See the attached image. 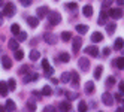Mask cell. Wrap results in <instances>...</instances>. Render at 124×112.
Wrapping results in <instances>:
<instances>
[{
	"mask_svg": "<svg viewBox=\"0 0 124 112\" xmlns=\"http://www.w3.org/2000/svg\"><path fill=\"white\" fill-rule=\"evenodd\" d=\"M48 21H49L51 25H57L61 21V16H60L58 12H48Z\"/></svg>",
	"mask_w": 124,
	"mask_h": 112,
	"instance_id": "6da1fadb",
	"label": "cell"
},
{
	"mask_svg": "<svg viewBox=\"0 0 124 112\" xmlns=\"http://www.w3.org/2000/svg\"><path fill=\"white\" fill-rule=\"evenodd\" d=\"M43 40H45L46 44H49V45H55L58 42V36L54 34V33H45L43 34Z\"/></svg>",
	"mask_w": 124,
	"mask_h": 112,
	"instance_id": "7a4b0ae2",
	"label": "cell"
},
{
	"mask_svg": "<svg viewBox=\"0 0 124 112\" xmlns=\"http://www.w3.org/2000/svg\"><path fill=\"white\" fill-rule=\"evenodd\" d=\"M81 45H82V37L81 36H76L72 39V48H73V54L79 52V49H81Z\"/></svg>",
	"mask_w": 124,
	"mask_h": 112,
	"instance_id": "3957f363",
	"label": "cell"
},
{
	"mask_svg": "<svg viewBox=\"0 0 124 112\" xmlns=\"http://www.w3.org/2000/svg\"><path fill=\"white\" fill-rule=\"evenodd\" d=\"M15 12H16V9H15V6L12 3H6L5 5V9H3V15L5 16H14Z\"/></svg>",
	"mask_w": 124,
	"mask_h": 112,
	"instance_id": "277c9868",
	"label": "cell"
},
{
	"mask_svg": "<svg viewBox=\"0 0 124 112\" xmlns=\"http://www.w3.org/2000/svg\"><path fill=\"white\" fill-rule=\"evenodd\" d=\"M78 66H79V69H81V70L87 72L88 69H90V60H87L85 57H81V58L78 60Z\"/></svg>",
	"mask_w": 124,
	"mask_h": 112,
	"instance_id": "5b68a950",
	"label": "cell"
},
{
	"mask_svg": "<svg viewBox=\"0 0 124 112\" xmlns=\"http://www.w3.org/2000/svg\"><path fill=\"white\" fill-rule=\"evenodd\" d=\"M69 82L72 84L75 88L79 87V75H78L75 70H70V81H69Z\"/></svg>",
	"mask_w": 124,
	"mask_h": 112,
	"instance_id": "8992f818",
	"label": "cell"
},
{
	"mask_svg": "<svg viewBox=\"0 0 124 112\" xmlns=\"http://www.w3.org/2000/svg\"><path fill=\"white\" fill-rule=\"evenodd\" d=\"M109 16L114 20H120L121 16H123V11L120 9V7H115V9H111L109 11Z\"/></svg>",
	"mask_w": 124,
	"mask_h": 112,
	"instance_id": "52a82bcc",
	"label": "cell"
},
{
	"mask_svg": "<svg viewBox=\"0 0 124 112\" xmlns=\"http://www.w3.org/2000/svg\"><path fill=\"white\" fill-rule=\"evenodd\" d=\"M39 79V75L38 73H25V76H24V84H29V82H31V81H38Z\"/></svg>",
	"mask_w": 124,
	"mask_h": 112,
	"instance_id": "ba28073f",
	"label": "cell"
},
{
	"mask_svg": "<svg viewBox=\"0 0 124 112\" xmlns=\"http://www.w3.org/2000/svg\"><path fill=\"white\" fill-rule=\"evenodd\" d=\"M38 18H45V16H48V12H49V9H48V6H40V7H38Z\"/></svg>",
	"mask_w": 124,
	"mask_h": 112,
	"instance_id": "9c48e42d",
	"label": "cell"
},
{
	"mask_svg": "<svg viewBox=\"0 0 124 112\" xmlns=\"http://www.w3.org/2000/svg\"><path fill=\"white\" fill-rule=\"evenodd\" d=\"M102 102L105 103L106 106H111L112 103H114V97H112V94H109V93H105L103 96H102Z\"/></svg>",
	"mask_w": 124,
	"mask_h": 112,
	"instance_id": "30bf717a",
	"label": "cell"
},
{
	"mask_svg": "<svg viewBox=\"0 0 124 112\" xmlns=\"http://www.w3.org/2000/svg\"><path fill=\"white\" fill-rule=\"evenodd\" d=\"M85 52H87V54H90V55H93V57H97V55H99V48L90 45V46H87V48H85Z\"/></svg>",
	"mask_w": 124,
	"mask_h": 112,
	"instance_id": "8fae6325",
	"label": "cell"
},
{
	"mask_svg": "<svg viewBox=\"0 0 124 112\" xmlns=\"http://www.w3.org/2000/svg\"><path fill=\"white\" fill-rule=\"evenodd\" d=\"M108 15H109V12H106L105 9L100 12V16H99V21H97V24L99 25H105L106 24V20H108Z\"/></svg>",
	"mask_w": 124,
	"mask_h": 112,
	"instance_id": "7c38bea8",
	"label": "cell"
},
{
	"mask_svg": "<svg viewBox=\"0 0 124 112\" xmlns=\"http://www.w3.org/2000/svg\"><path fill=\"white\" fill-rule=\"evenodd\" d=\"M2 66H3L5 69H11V67H12V60L8 57V55H3V57H2Z\"/></svg>",
	"mask_w": 124,
	"mask_h": 112,
	"instance_id": "4fadbf2b",
	"label": "cell"
},
{
	"mask_svg": "<svg viewBox=\"0 0 124 112\" xmlns=\"http://www.w3.org/2000/svg\"><path fill=\"white\" fill-rule=\"evenodd\" d=\"M27 24L30 25V27H38V25H39V18H38V16H29V18H27Z\"/></svg>",
	"mask_w": 124,
	"mask_h": 112,
	"instance_id": "5bb4252c",
	"label": "cell"
},
{
	"mask_svg": "<svg viewBox=\"0 0 124 112\" xmlns=\"http://www.w3.org/2000/svg\"><path fill=\"white\" fill-rule=\"evenodd\" d=\"M8 91H9V88H8V82L0 81V94H2V96H8Z\"/></svg>",
	"mask_w": 124,
	"mask_h": 112,
	"instance_id": "9a60e30c",
	"label": "cell"
},
{
	"mask_svg": "<svg viewBox=\"0 0 124 112\" xmlns=\"http://www.w3.org/2000/svg\"><path fill=\"white\" fill-rule=\"evenodd\" d=\"M91 40L94 42V44H97V42H102V40H103V34H102V33H99V31L93 33V36H91Z\"/></svg>",
	"mask_w": 124,
	"mask_h": 112,
	"instance_id": "2e32d148",
	"label": "cell"
},
{
	"mask_svg": "<svg viewBox=\"0 0 124 112\" xmlns=\"http://www.w3.org/2000/svg\"><path fill=\"white\" fill-rule=\"evenodd\" d=\"M82 14L87 16V18H90V16L93 15V7L90 6V5H87V6H84V9H82Z\"/></svg>",
	"mask_w": 124,
	"mask_h": 112,
	"instance_id": "e0dca14e",
	"label": "cell"
},
{
	"mask_svg": "<svg viewBox=\"0 0 124 112\" xmlns=\"http://www.w3.org/2000/svg\"><path fill=\"white\" fill-rule=\"evenodd\" d=\"M124 46V40L121 39V37H118V39H115V44H114V49H117V51H120L121 48Z\"/></svg>",
	"mask_w": 124,
	"mask_h": 112,
	"instance_id": "ac0fdd59",
	"label": "cell"
},
{
	"mask_svg": "<svg viewBox=\"0 0 124 112\" xmlns=\"http://www.w3.org/2000/svg\"><path fill=\"white\" fill-rule=\"evenodd\" d=\"M115 29H117V24L115 22H108V25H106V31H108V34H114Z\"/></svg>",
	"mask_w": 124,
	"mask_h": 112,
	"instance_id": "d6986e66",
	"label": "cell"
},
{
	"mask_svg": "<svg viewBox=\"0 0 124 112\" xmlns=\"http://www.w3.org/2000/svg\"><path fill=\"white\" fill-rule=\"evenodd\" d=\"M8 45H9V48L12 51H16V49H18V40H16V39H11L9 42H8Z\"/></svg>",
	"mask_w": 124,
	"mask_h": 112,
	"instance_id": "ffe728a7",
	"label": "cell"
},
{
	"mask_svg": "<svg viewBox=\"0 0 124 112\" xmlns=\"http://www.w3.org/2000/svg\"><path fill=\"white\" fill-rule=\"evenodd\" d=\"M39 57H40V52L38 49H33L31 52H30V60H33V61H36V60H39Z\"/></svg>",
	"mask_w": 124,
	"mask_h": 112,
	"instance_id": "44dd1931",
	"label": "cell"
},
{
	"mask_svg": "<svg viewBox=\"0 0 124 112\" xmlns=\"http://www.w3.org/2000/svg\"><path fill=\"white\" fill-rule=\"evenodd\" d=\"M6 111H15L16 109V105H15V102H12V100H8L6 102V108H5Z\"/></svg>",
	"mask_w": 124,
	"mask_h": 112,
	"instance_id": "7402d4cb",
	"label": "cell"
},
{
	"mask_svg": "<svg viewBox=\"0 0 124 112\" xmlns=\"http://www.w3.org/2000/svg\"><path fill=\"white\" fill-rule=\"evenodd\" d=\"M102 72H103V66H97L96 70H94V78H96V79H100Z\"/></svg>",
	"mask_w": 124,
	"mask_h": 112,
	"instance_id": "603a6c76",
	"label": "cell"
},
{
	"mask_svg": "<svg viewBox=\"0 0 124 112\" xmlns=\"http://www.w3.org/2000/svg\"><path fill=\"white\" fill-rule=\"evenodd\" d=\"M115 66H117L118 69H124V57L115 58Z\"/></svg>",
	"mask_w": 124,
	"mask_h": 112,
	"instance_id": "cb8c5ba5",
	"label": "cell"
},
{
	"mask_svg": "<svg viewBox=\"0 0 124 112\" xmlns=\"http://www.w3.org/2000/svg\"><path fill=\"white\" fill-rule=\"evenodd\" d=\"M85 91H87L88 94H91V93L94 91V84H93L91 81H88V82L85 84Z\"/></svg>",
	"mask_w": 124,
	"mask_h": 112,
	"instance_id": "d4e9b609",
	"label": "cell"
},
{
	"mask_svg": "<svg viewBox=\"0 0 124 112\" xmlns=\"http://www.w3.org/2000/svg\"><path fill=\"white\" fill-rule=\"evenodd\" d=\"M76 31L79 34H85L88 31V27H87V25H81V24H79V25H76Z\"/></svg>",
	"mask_w": 124,
	"mask_h": 112,
	"instance_id": "484cf974",
	"label": "cell"
},
{
	"mask_svg": "<svg viewBox=\"0 0 124 112\" xmlns=\"http://www.w3.org/2000/svg\"><path fill=\"white\" fill-rule=\"evenodd\" d=\"M27 109H29V111H36V102H34V99H30V100H29Z\"/></svg>",
	"mask_w": 124,
	"mask_h": 112,
	"instance_id": "4316f807",
	"label": "cell"
},
{
	"mask_svg": "<svg viewBox=\"0 0 124 112\" xmlns=\"http://www.w3.org/2000/svg\"><path fill=\"white\" fill-rule=\"evenodd\" d=\"M61 82H64V84H67L69 81H70V72H64L63 75H61Z\"/></svg>",
	"mask_w": 124,
	"mask_h": 112,
	"instance_id": "83f0119b",
	"label": "cell"
},
{
	"mask_svg": "<svg viewBox=\"0 0 124 112\" xmlns=\"http://www.w3.org/2000/svg\"><path fill=\"white\" fill-rule=\"evenodd\" d=\"M70 39H72V34H70L69 31H63V33H61V40H64V42H69Z\"/></svg>",
	"mask_w": 124,
	"mask_h": 112,
	"instance_id": "f1b7e54d",
	"label": "cell"
},
{
	"mask_svg": "<svg viewBox=\"0 0 124 112\" xmlns=\"http://www.w3.org/2000/svg\"><path fill=\"white\" fill-rule=\"evenodd\" d=\"M51 94H52V90H51V87L45 85V87L42 88V96H51Z\"/></svg>",
	"mask_w": 124,
	"mask_h": 112,
	"instance_id": "f546056e",
	"label": "cell"
},
{
	"mask_svg": "<svg viewBox=\"0 0 124 112\" xmlns=\"http://www.w3.org/2000/svg\"><path fill=\"white\" fill-rule=\"evenodd\" d=\"M58 58H60V60H61V61H63V63H67L69 60H70V55H69L67 52H61Z\"/></svg>",
	"mask_w": 124,
	"mask_h": 112,
	"instance_id": "4dcf8cb0",
	"label": "cell"
},
{
	"mask_svg": "<svg viewBox=\"0 0 124 112\" xmlns=\"http://www.w3.org/2000/svg\"><path fill=\"white\" fill-rule=\"evenodd\" d=\"M25 39H27V33H25V31H20L18 34H16V40L23 42V40H25Z\"/></svg>",
	"mask_w": 124,
	"mask_h": 112,
	"instance_id": "1f68e13d",
	"label": "cell"
},
{
	"mask_svg": "<svg viewBox=\"0 0 124 112\" xmlns=\"http://www.w3.org/2000/svg\"><path fill=\"white\" fill-rule=\"evenodd\" d=\"M88 108H87V103L84 102V100H81V102H79V105H78V111L79 112H84V111H87Z\"/></svg>",
	"mask_w": 124,
	"mask_h": 112,
	"instance_id": "d6a6232c",
	"label": "cell"
},
{
	"mask_svg": "<svg viewBox=\"0 0 124 112\" xmlns=\"http://www.w3.org/2000/svg\"><path fill=\"white\" fill-rule=\"evenodd\" d=\"M8 88L12 90V91L16 88V82H15V79H9V81H8Z\"/></svg>",
	"mask_w": 124,
	"mask_h": 112,
	"instance_id": "836d02e7",
	"label": "cell"
},
{
	"mask_svg": "<svg viewBox=\"0 0 124 112\" xmlns=\"http://www.w3.org/2000/svg\"><path fill=\"white\" fill-rule=\"evenodd\" d=\"M60 111H70V105L67 102H63V103H60Z\"/></svg>",
	"mask_w": 124,
	"mask_h": 112,
	"instance_id": "e575fe53",
	"label": "cell"
},
{
	"mask_svg": "<svg viewBox=\"0 0 124 112\" xmlns=\"http://www.w3.org/2000/svg\"><path fill=\"white\" fill-rule=\"evenodd\" d=\"M15 58H16V60H23V58H24V51L16 49V51H15Z\"/></svg>",
	"mask_w": 124,
	"mask_h": 112,
	"instance_id": "d590c367",
	"label": "cell"
},
{
	"mask_svg": "<svg viewBox=\"0 0 124 112\" xmlns=\"http://www.w3.org/2000/svg\"><path fill=\"white\" fill-rule=\"evenodd\" d=\"M11 31H12L14 34H18V33H20V25H18V24H12Z\"/></svg>",
	"mask_w": 124,
	"mask_h": 112,
	"instance_id": "8d00e7d4",
	"label": "cell"
},
{
	"mask_svg": "<svg viewBox=\"0 0 124 112\" xmlns=\"http://www.w3.org/2000/svg\"><path fill=\"white\" fill-rule=\"evenodd\" d=\"M52 73H54V69H52L51 66L46 69V70H45V75H46V78H51V76H52Z\"/></svg>",
	"mask_w": 124,
	"mask_h": 112,
	"instance_id": "74e56055",
	"label": "cell"
},
{
	"mask_svg": "<svg viewBox=\"0 0 124 112\" xmlns=\"http://www.w3.org/2000/svg\"><path fill=\"white\" fill-rule=\"evenodd\" d=\"M67 99L69 100H76L78 99V94L76 93H67Z\"/></svg>",
	"mask_w": 124,
	"mask_h": 112,
	"instance_id": "f35d334b",
	"label": "cell"
},
{
	"mask_svg": "<svg viewBox=\"0 0 124 112\" xmlns=\"http://www.w3.org/2000/svg\"><path fill=\"white\" fill-rule=\"evenodd\" d=\"M106 84H108L109 87H111V85H114L115 84V78H114V76H109V78L106 79Z\"/></svg>",
	"mask_w": 124,
	"mask_h": 112,
	"instance_id": "ab89813d",
	"label": "cell"
},
{
	"mask_svg": "<svg viewBox=\"0 0 124 112\" xmlns=\"http://www.w3.org/2000/svg\"><path fill=\"white\" fill-rule=\"evenodd\" d=\"M111 3H112V0H103V3H102L103 9H105V7H109V6H111Z\"/></svg>",
	"mask_w": 124,
	"mask_h": 112,
	"instance_id": "60d3db41",
	"label": "cell"
},
{
	"mask_svg": "<svg viewBox=\"0 0 124 112\" xmlns=\"http://www.w3.org/2000/svg\"><path fill=\"white\" fill-rule=\"evenodd\" d=\"M42 67H43V70H46V69L49 67V63H48V60H42Z\"/></svg>",
	"mask_w": 124,
	"mask_h": 112,
	"instance_id": "b9f144b4",
	"label": "cell"
},
{
	"mask_svg": "<svg viewBox=\"0 0 124 112\" xmlns=\"http://www.w3.org/2000/svg\"><path fill=\"white\" fill-rule=\"evenodd\" d=\"M20 3H21L23 6H30V5H31V0H20Z\"/></svg>",
	"mask_w": 124,
	"mask_h": 112,
	"instance_id": "7bdbcfd3",
	"label": "cell"
},
{
	"mask_svg": "<svg viewBox=\"0 0 124 112\" xmlns=\"http://www.w3.org/2000/svg\"><path fill=\"white\" fill-rule=\"evenodd\" d=\"M27 70H29V66H23V67L20 69V73H21V75H25V73H27Z\"/></svg>",
	"mask_w": 124,
	"mask_h": 112,
	"instance_id": "ee69618b",
	"label": "cell"
},
{
	"mask_svg": "<svg viewBox=\"0 0 124 112\" xmlns=\"http://www.w3.org/2000/svg\"><path fill=\"white\" fill-rule=\"evenodd\" d=\"M123 97H124V94H123L121 91H120L118 94H115V100H118V102H121V100H123Z\"/></svg>",
	"mask_w": 124,
	"mask_h": 112,
	"instance_id": "f6af8a7d",
	"label": "cell"
},
{
	"mask_svg": "<svg viewBox=\"0 0 124 112\" xmlns=\"http://www.w3.org/2000/svg\"><path fill=\"white\" fill-rule=\"evenodd\" d=\"M66 6L69 7V9H72V11H75V9H76V7H78V6H76V3H67Z\"/></svg>",
	"mask_w": 124,
	"mask_h": 112,
	"instance_id": "bcb514c9",
	"label": "cell"
},
{
	"mask_svg": "<svg viewBox=\"0 0 124 112\" xmlns=\"http://www.w3.org/2000/svg\"><path fill=\"white\" fill-rule=\"evenodd\" d=\"M109 54H111V49H109V48H105V49H103V55H106V57H108Z\"/></svg>",
	"mask_w": 124,
	"mask_h": 112,
	"instance_id": "7dc6e473",
	"label": "cell"
},
{
	"mask_svg": "<svg viewBox=\"0 0 124 112\" xmlns=\"http://www.w3.org/2000/svg\"><path fill=\"white\" fill-rule=\"evenodd\" d=\"M43 111H45V112H48V111H49V112H52V111H55V108H52V106H46Z\"/></svg>",
	"mask_w": 124,
	"mask_h": 112,
	"instance_id": "c3c4849f",
	"label": "cell"
},
{
	"mask_svg": "<svg viewBox=\"0 0 124 112\" xmlns=\"http://www.w3.org/2000/svg\"><path fill=\"white\" fill-rule=\"evenodd\" d=\"M120 91L124 94V82H120Z\"/></svg>",
	"mask_w": 124,
	"mask_h": 112,
	"instance_id": "681fc988",
	"label": "cell"
},
{
	"mask_svg": "<svg viewBox=\"0 0 124 112\" xmlns=\"http://www.w3.org/2000/svg\"><path fill=\"white\" fill-rule=\"evenodd\" d=\"M118 3V6H124V0H115Z\"/></svg>",
	"mask_w": 124,
	"mask_h": 112,
	"instance_id": "f907efd6",
	"label": "cell"
},
{
	"mask_svg": "<svg viewBox=\"0 0 124 112\" xmlns=\"http://www.w3.org/2000/svg\"><path fill=\"white\" fill-rule=\"evenodd\" d=\"M51 82L52 84H58V79H55V78H52V76H51Z\"/></svg>",
	"mask_w": 124,
	"mask_h": 112,
	"instance_id": "816d5d0a",
	"label": "cell"
},
{
	"mask_svg": "<svg viewBox=\"0 0 124 112\" xmlns=\"http://www.w3.org/2000/svg\"><path fill=\"white\" fill-rule=\"evenodd\" d=\"M3 24V20H2V16H0V25H2Z\"/></svg>",
	"mask_w": 124,
	"mask_h": 112,
	"instance_id": "f5cc1de1",
	"label": "cell"
},
{
	"mask_svg": "<svg viewBox=\"0 0 124 112\" xmlns=\"http://www.w3.org/2000/svg\"><path fill=\"white\" fill-rule=\"evenodd\" d=\"M121 102H123V109H124V97H123V100H121Z\"/></svg>",
	"mask_w": 124,
	"mask_h": 112,
	"instance_id": "db71d44e",
	"label": "cell"
},
{
	"mask_svg": "<svg viewBox=\"0 0 124 112\" xmlns=\"http://www.w3.org/2000/svg\"><path fill=\"white\" fill-rule=\"evenodd\" d=\"M3 5V0H0V6H2Z\"/></svg>",
	"mask_w": 124,
	"mask_h": 112,
	"instance_id": "11a10c76",
	"label": "cell"
}]
</instances>
